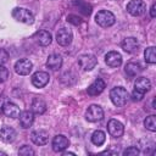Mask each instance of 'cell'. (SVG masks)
I'll use <instances>...</instances> for the list:
<instances>
[{
    "mask_svg": "<svg viewBox=\"0 0 156 156\" xmlns=\"http://www.w3.org/2000/svg\"><path fill=\"white\" fill-rule=\"evenodd\" d=\"M151 88V83L147 78L145 77H139L136 78L135 83H134V90H133V94H132V98L134 101H140L145 93L149 91V89Z\"/></svg>",
    "mask_w": 156,
    "mask_h": 156,
    "instance_id": "1",
    "label": "cell"
},
{
    "mask_svg": "<svg viewBox=\"0 0 156 156\" xmlns=\"http://www.w3.org/2000/svg\"><path fill=\"white\" fill-rule=\"evenodd\" d=\"M128 98H129L128 91L123 87H116L110 91V99H111L112 104L117 107L126 105L128 101Z\"/></svg>",
    "mask_w": 156,
    "mask_h": 156,
    "instance_id": "2",
    "label": "cell"
},
{
    "mask_svg": "<svg viewBox=\"0 0 156 156\" xmlns=\"http://www.w3.org/2000/svg\"><path fill=\"white\" fill-rule=\"evenodd\" d=\"M12 17L21 22V23H26V24H32L34 22V16L33 13L27 10V9H23V7H15L12 10Z\"/></svg>",
    "mask_w": 156,
    "mask_h": 156,
    "instance_id": "3",
    "label": "cell"
},
{
    "mask_svg": "<svg viewBox=\"0 0 156 156\" xmlns=\"http://www.w3.org/2000/svg\"><path fill=\"white\" fill-rule=\"evenodd\" d=\"M95 21L99 26H101L104 28H107V27H111L115 23L116 18H115V15L112 12H110L107 10H101L96 13Z\"/></svg>",
    "mask_w": 156,
    "mask_h": 156,
    "instance_id": "4",
    "label": "cell"
},
{
    "mask_svg": "<svg viewBox=\"0 0 156 156\" xmlns=\"http://www.w3.org/2000/svg\"><path fill=\"white\" fill-rule=\"evenodd\" d=\"M78 63L83 71H91L98 65V58L91 54H84L78 57Z\"/></svg>",
    "mask_w": 156,
    "mask_h": 156,
    "instance_id": "5",
    "label": "cell"
},
{
    "mask_svg": "<svg viewBox=\"0 0 156 156\" xmlns=\"http://www.w3.org/2000/svg\"><path fill=\"white\" fill-rule=\"evenodd\" d=\"M127 11L132 16H141L146 11V5L143 0H130L127 4Z\"/></svg>",
    "mask_w": 156,
    "mask_h": 156,
    "instance_id": "6",
    "label": "cell"
},
{
    "mask_svg": "<svg viewBox=\"0 0 156 156\" xmlns=\"http://www.w3.org/2000/svg\"><path fill=\"white\" fill-rule=\"evenodd\" d=\"M104 117V111L99 105H90L85 112V118L89 122H98L101 121Z\"/></svg>",
    "mask_w": 156,
    "mask_h": 156,
    "instance_id": "7",
    "label": "cell"
},
{
    "mask_svg": "<svg viewBox=\"0 0 156 156\" xmlns=\"http://www.w3.org/2000/svg\"><path fill=\"white\" fill-rule=\"evenodd\" d=\"M72 39H73V34H72V30L68 28H61L56 33V41L61 46L69 45L72 43Z\"/></svg>",
    "mask_w": 156,
    "mask_h": 156,
    "instance_id": "8",
    "label": "cell"
},
{
    "mask_svg": "<svg viewBox=\"0 0 156 156\" xmlns=\"http://www.w3.org/2000/svg\"><path fill=\"white\" fill-rule=\"evenodd\" d=\"M107 130L110 133L111 136L113 138H119L123 135V132H124V127L123 124L117 121V119H110L108 123H107Z\"/></svg>",
    "mask_w": 156,
    "mask_h": 156,
    "instance_id": "9",
    "label": "cell"
},
{
    "mask_svg": "<svg viewBox=\"0 0 156 156\" xmlns=\"http://www.w3.org/2000/svg\"><path fill=\"white\" fill-rule=\"evenodd\" d=\"M32 68H33V65L27 58H21V60H18L15 63V71L20 76H27V74H29L30 71H32Z\"/></svg>",
    "mask_w": 156,
    "mask_h": 156,
    "instance_id": "10",
    "label": "cell"
},
{
    "mask_svg": "<svg viewBox=\"0 0 156 156\" xmlns=\"http://www.w3.org/2000/svg\"><path fill=\"white\" fill-rule=\"evenodd\" d=\"M68 146H69V140L65 135L58 134V135L54 136V139H52V150L55 152H62Z\"/></svg>",
    "mask_w": 156,
    "mask_h": 156,
    "instance_id": "11",
    "label": "cell"
},
{
    "mask_svg": "<svg viewBox=\"0 0 156 156\" xmlns=\"http://www.w3.org/2000/svg\"><path fill=\"white\" fill-rule=\"evenodd\" d=\"M49 74L43 71H38L32 76V84L35 88H43L49 83Z\"/></svg>",
    "mask_w": 156,
    "mask_h": 156,
    "instance_id": "12",
    "label": "cell"
},
{
    "mask_svg": "<svg viewBox=\"0 0 156 156\" xmlns=\"http://www.w3.org/2000/svg\"><path fill=\"white\" fill-rule=\"evenodd\" d=\"M30 139L35 145H45L49 140V133L44 129H37L32 132Z\"/></svg>",
    "mask_w": 156,
    "mask_h": 156,
    "instance_id": "13",
    "label": "cell"
},
{
    "mask_svg": "<svg viewBox=\"0 0 156 156\" xmlns=\"http://www.w3.org/2000/svg\"><path fill=\"white\" fill-rule=\"evenodd\" d=\"M1 111L6 117H10V118H18L21 113L20 107L13 102H5L1 107Z\"/></svg>",
    "mask_w": 156,
    "mask_h": 156,
    "instance_id": "14",
    "label": "cell"
},
{
    "mask_svg": "<svg viewBox=\"0 0 156 156\" xmlns=\"http://www.w3.org/2000/svg\"><path fill=\"white\" fill-rule=\"evenodd\" d=\"M105 87H106L105 82H104L101 78H96V79L88 87L87 91H88V94H89L90 96H96V95H99V94H101V93L104 91Z\"/></svg>",
    "mask_w": 156,
    "mask_h": 156,
    "instance_id": "15",
    "label": "cell"
},
{
    "mask_svg": "<svg viewBox=\"0 0 156 156\" xmlns=\"http://www.w3.org/2000/svg\"><path fill=\"white\" fill-rule=\"evenodd\" d=\"M122 49L126 52H129V54L138 52V50H139V41L134 37H128V38H126L122 41Z\"/></svg>",
    "mask_w": 156,
    "mask_h": 156,
    "instance_id": "16",
    "label": "cell"
},
{
    "mask_svg": "<svg viewBox=\"0 0 156 156\" xmlns=\"http://www.w3.org/2000/svg\"><path fill=\"white\" fill-rule=\"evenodd\" d=\"M105 62L110 67H119L122 63V56L117 51H110L105 55Z\"/></svg>",
    "mask_w": 156,
    "mask_h": 156,
    "instance_id": "17",
    "label": "cell"
},
{
    "mask_svg": "<svg viewBox=\"0 0 156 156\" xmlns=\"http://www.w3.org/2000/svg\"><path fill=\"white\" fill-rule=\"evenodd\" d=\"M20 118V124L22 128L27 129L29 128L33 122H34V115H33V111H29V110H26V111H22L18 116Z\"/></svg>",
    "mask_w": 156,
    "mask_h": 156,
    "instance_id": "18",
    "label": "cell"
},
{
    "mask_svg": "<svg viewBox=\"0 0 156 156\" xmlns=\"http://www.w3.org/2000/svg\"><path fill=\"white\" fill-rule=\"evenodd\" d=\"M16 138V130L11 127H2L0 129V139L5 143H12Z\"/></svg>",
    "mask_w": 156,
    "mask_h": 156,
    "instance_id": "19",
    "label": "cell"
},
{
    "mask_svg": "<svg viewBox=\"0 0 156 156\" xmlns=\"http://www.w3.org/2000/svg\"><path fill=\"white\" fill-rule=\"evenodd\" d=\"M46 66L54 71L61 68L62 66V57L58 55V54H51L49 57H48V61H46Z\"/></svg>",
    "mask_w": 156,
    "mask_h": 156,
    "instance_id": "20",
    "label": "cell"
},
{
    "mask_svg": "<svg viewBox=\"0 0 156 156\" xmlns=\"http://www.w3.org/2000/svg\"><path fill=\"white\" fill-rule=\"evenodd\" d=\"M35 38H37V41L41 45V46H48L51 40H52V37L51 34L48 32V30H39L35 33Z\"/></svg>",
    "mask_w": 156,
    "mask_h": 156,
    "instance_id": "21",
    "label": "cell"
},
{
    "mask_svg": "<svg viewBox=\"0 0 156 156\" xmlns=\"http://www.w3.org/2000/svg\"><path fill=\"white\" fill-rule=\"evenodd\" d=\"M32 111L37 115H43L45 111H46V104L43 99H39V98H35L33 101H32Z\"/></svg>",
    "mask_w": 156,
    "mask_h": 156,
    "instance_id": "22",
    "label": "cell"
},
{
    "mask_svg": "<svg viewBox=\"0 0 156 156\" xmlns=\"http://www.w3.org/2000/svg\"><path fill=\"white\" fill-rule=\"evenodd\" d=\"M124 71H126L127 76L135 77V76H138L143 71V68H141V66H140L139 62H129V63L126 65V69Z\"/></svg>",
    "mask_w": 156,
    "mask_h": 156,
    "instance_id": "23",
    "label": "cell"
},
{
    "mask_svg": "<svg viewBox=\"0 0 156 156\" xmlns=\"http://www.w3.org/2000/svg\"><path fill=\"white\" fill-rule=\"evenodd\" d=\"M105 140H106V134L102 130H95L93 133V135H91V141L96 146L102 145L105 143Z\"/></svg>",
    "mask_w": 156,
    "mask_h": 156,
    "instance_id": "24",
    "label": "cell"
},
{
    "mask_svg": "<svg viewBox=\"0 0 156 156\" xmlns=\"http://www.w3.org/2000/svg\"><path fill=\"white\" fill-rule=\"evenodd\" d=\"M144 57H145V61L147 63H151L154 65L156 62V54H155V46H149L145 51H144Z\"/></svg>",
    "mask_w": 156,
    "mask_h": 156,
    "instance_id": "25",
    "label": "cell"
},
{
    "mask_svg": "<svg viewBox=\"0 0 156 156\" xmlns=\"http://www.w3.org/2000/svg\"><path fill=\"white\" fill-rule=\"evenodd\" d=\"M144 126L150 132H156V116L151 115V116L146 117L145 121H144Z\"/></svg>",
    "mask_w": 156,
    "mask_h": 156,
    "instance_id": "26",
    "label": "cell"
},
{
    "mask_svg": "<svg viewBox=\"0 0 156 156\" xmlns=\"http://www.w3.org/2000/svg\"><path fill=\"white\" fill-rule=\"evenodd\" d=\"M18 154H20V155H22V156H29V155H34L35 152H34V150H32L29 146L23 145V146L18 150Z\"/></svg>",
    "mask_w": 156,
    "mask_h": 156,
    "instance_id": "27",
    "label": "cell"
},
{
    "mask_svg": "<svg viewBox=\"0 0 156 156\" xmlns=\"http://www.w3.org/2000/svg\"><path fill=\"white\" fill-rule=\"evenodd\" d=\"M138 154H139V149L136 146H129L128 149H126L123 151L124 156H136Z\"/></svg>",
    "mask_w": 156,
    "mask_h": 156,
    "instance_id": "28",
    "label": "cell"
},
{
    "mask_svg": "<svg viewBox=\"0 0 156 156\" xmlns=\"http://www.w3.org/2000/svg\"><path fill=\"white\" fill-rule=\"evenodd\" d=\"M7 78H9V71H7V68L4 67L2 65H0V83H4Z\"/></svg>",
    "mask_w": 156,
    "mask_h": 156,
    "instance_id": "29",
    "label": "cell"
},
{
    "mask_svg": "<svg viewBox=\"0 0 156 156\" xmlns=\"http://www.w3.org/2000/svg\"><path fill=\"white\" fill-rule=\"evenodd\" d=\"M9 61V54L5 49H0V65L6 63Z\"/></svg>",
    "mask_w": 156,
    "mask_h": 156,
    "instance_id": "30",
    "label": "cell"
},
{
    "mask_svg": "<svg viewBox=\"0 0 156 156\" xmlns=\"http://www.w3.org/2000/svg\"><path fill=\"white\" fill-rule=\"evenodd\" d=\"M67 21L68 22H71V23H73L74 26H78V24H80V18L78 17V16H76V15H68L67 16Z\"/></svg>",
    "mask_w": 156,
    "mask_h": 156,
    "instance_id": "31",
    "label": "cell"
},
{
    "mask_svg": "<svg viewBox=\"0 0 156 156\" xmlns=\"http://www.w3.org/2000/svg\"><path fill=\"white\" fill-rule=\"evenodd\" d=\"M150 16L151 17H156V4H152V6L150 9Z\"/></svg>",
    "mask_w": 156,
    "mask_h": 156,
    "instance_id": "32",
    "label": "cell"
},
{
    "mask_svg": "<svg viewBox=\"0 0 156 156\" xmlns=\"http://www.w3.org/2000/svg\"><path fill=\"white\" fill-rule=\"evenodd\" d=\"M63 155L65 156H67V155H74V152H63Z\"/></svg>",
    "mask_w": 156,
    "mask_h": 156,
    "instance_id": "33",
    "label": "cell"
},
{
    "mask_svg": "<svg viewBox=\"0 0 156 156\" xmlns=\"http://www.w3.org/2000/svg\"><path fill=\"white\" fill-rule=\"evenodd\" d=\"M0 155H6V154L5 152H0Z\"/></svg>",
    "mask_w": 156,
    "mask_h": 156,
    "instance_id": "34",
    "label": "cell"
}]
</instances>
